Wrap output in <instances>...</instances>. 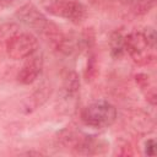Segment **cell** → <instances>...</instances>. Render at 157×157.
<instances>
[{"label": "cell", "mask_w": 157, "mask_h": 157, "mask_svg": "<svg viewBox=\"0 0 157 157\" xmlns=\"http://www.w3.org/2000/svg\"><path fill=\"white\" fill-rule=\"evenodd\" d=\"M142 1H145V0H120V2H123L125 5H129L131 7L137 5V4H140V2H142Z\"/></svg>", "instance_id": "obj_15"}, {"label": "cell", "mask_w": 157, "mask_h": 157, "mask_svg": "<svg viewBox=\"0 0 157 157\" xmlns=\"http://www.w3.org/2000/svg\"><path fill=\"white\" fill-rule=\"evenodd\" d=\"M109 52L113 59H120L125 53L124 36L119 31H114L109 37Z\"/></svg>", "instance_id": "obj_9"}, {"label": "cell", "mask_w": 157, "mask_h": 157, "mask_svg": "<svg viewBox=\"0 0 157 157\" xmlns=\"http://www.w3.org/2000/svg\"><path fill=\"white\" fill-rule=\"evenodd\" d=\"M135 81L142 91H145V90L147 91L145 93L146 99L150 101L151 104H155L156 103V93H155V90L150 85V77L146 74H137V75H135Z\"/></svg>", "instance_id": "obj_10"}, {"label": "cell", "mask_w": 157, "mask_h": 157, "mask_svg": "<svg viewBox=\"0 0 157 157\" xmlns=\"http://www.w3.org/2000/svg\"><path fill=\"white\" fill-rule=\"evenodd\" d=\"M156 147H157L156 140L155 139H148L145 144V153L147 156H156Z\"/></svg>", "instance_id": "obj_14"}, {"label": "cell", "mask_w": 157, "mask_h": 157, "mask_svg": "<svg viewBox=\"0 0 157 157\" xmlns=\"http://www.w3.org/2000/svg\"><path fill=\"white\" fill-rule=\"evenodd\" d=\"M45 10L54 16L69 20L72 23L82 22L87 16V10L78 0H59L52 5L45 6Z\"/></svg>", "instance_id": "obj_4"}, {"label": "cell", "mask_w": 157, "mask_h": 157, "mask_svg": "<svg viewBox=\"0 0 157 157\" xmlns=\"http://www.w3.org/2000/svg\"><path fill=\"white\" fill-rule=\"evenodd\" d=\"M80 37H81V42H82L83 48L91 49L94 45V42H96V32H94L93 27H86L80 33Z\"/></svg>", "instance_id": "obj_12"}, {"label": "cell", "mask_w": 157, "mask_h": 157, "mask_svg": "<svg viewBox=\"0 0 157 157\" xmlns=\"http://www.w3.org/2000/svg\"><path fill=\"white\" fill-rule=\"evenodd\" d=\"M52 88L48 85L40 86L37 91H34L29 97H27L22 103V109L25 113H31L36 110L38 107H40L50 96Z\"/></svg>", "instance_id": "obj_7"}, {"label": "cell", "mask_w": 157, "mask_h": 157, "mask_svg": "<svg viewBox=\"0 0 157 157\" xmlns=\"http://www.w3.org/2000/svg\"><path fill=\"white\" fill-rule=\"evenodd\" d=\"M117 108L112 103L107 101H98L83 108L81 113V120L87 126L103 129L110 126L117 120Z\"/></svg>", "instance_id": "obj_1"}, {"label": "cell", "mask_w": 157, "mask_h": 157, "mask_svg": "<svg viewBox=\"0 0 157 157\" xmlns=\"http://www.w3.org/2000/svg\"><path fill=\"white\" fill-rule=\"evenodd\" d=\"M15 0H0V7H6L10 6Z\"/></svg>", "instance_id": "obj_16"}, {"label": "cell", "mask_w": 157, "mask_h": 157, "mask_svg": "<svg viewBox=\"0 0 157 157\" xmlns=\"http://www.w3.org/2000/svg\"><path fill=\"white\" fill-rule=\"evenodd\" d=\"M80 88V78L75 71H69L64 76L63 81V94L66 98L74 97Z\"/></svg>", "instance_id": "obj_8"}, {"label": "cell", "mask_w": 157, "mask_h": 157, "mask_svg": "<svg viewBox=\"0 0 157 157\" xmlns=\"http://www.w3.org/2000/svg\"><path fill=\"white\" fill-rule=\"evenodd\" d=\"M142 33L145 34V37H146L147 42L150 43V45L152 48H155L156 47V32H155V29L151 28V27H147V28H145L142 31Z\"/></svg>", "instance_id": "obj_13"}, {"label": "cell", "mask_w": 157, "mask_h": 157, "mask_svg": "<svg viewBox=\"0 0 157 157\" xmlns=\"http://www.w3.org/2000/svg\"><path fill=\"white\" fill-rule=\"evenodd\" d=\"M7 55L13 60L27 59L38 49V39L29 32H15L5 43Z\"/></svg>", "instance_id": "obj_2"}, {"label": "cell", "mask_w": 157, "mask_h": 157, "mask_svg": "<svg viewBox=\"0 0 157 157\" xmlns=\"http://www.w3.org/2000/svg\"><path fill=\"white\" fill-rule=\"evenodd\" d=\"M15 16L20 22H22L27 27L39 33H42L44 28L47 27V25L49 23V20L32 2H27L22 5L20 9H17L15 12Z\"/></svg>", "instance_id": "obj_5"}, {"label": "cell", "mask_w": 157, "mask_h": 157, "mask_svg": "<svg viewBox=\"0 0 157 157\" xmlns=\"http://www.w3.org/2000/svg\"><path fill=\"white\" fill-rule=\"evenodd\" d=\"M98 74V63H97V58H96V54L91 53L87 58V63H86V67H85V72H83V76H85V80L87 82H91L96 78Z\"/></svg>", "instance_id": "obj_11"}, {"label": "cell", "mask_w": 157, "mask_h": 157, "mask_svg": "<svg viewBox=\"0 0 157 157\" xmlns=\"http://www.w3.org/2000/svg\"><path fill=\"white\" fill-rule=\"evenodd\" d=\"M125 52L137 65H147L155 60V55L150 43L142 32H131L124 37Z\"/></svg>", "instance_id": "obj_3"}, {"label": "cell", "mask_w": 157, "mask_h": 157, "mask_svg": "<svg viewBox=\"0 0 157 157\" xmlns=\"http://www.w3.org/2000/svg\"><path fill=\"white\" fill-rule=\"evenodd\" d=\"M43 69V56L40 54H32L27 58L17 74V80L22 85H29L36 81Z\"/></svg>", "instance_id": "obj_6"}]
</instances>
